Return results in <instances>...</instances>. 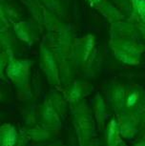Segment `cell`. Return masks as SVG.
<instances>
[{"label": "cell", "instance_id": "obj_1", "mask_svg": "<svg viewBox=\"0 0 145 146\" xmlns=\"http://www.w3.org/2000/svg\"><path fill=\"white\" fill-rule=\"evenodd\" d=\"M135 96H129V100H128V105H132V104L135 102L136 100V98H134Z\"/></svg>", "mask_w": 145, "mask_h": 146}]
</instances>
